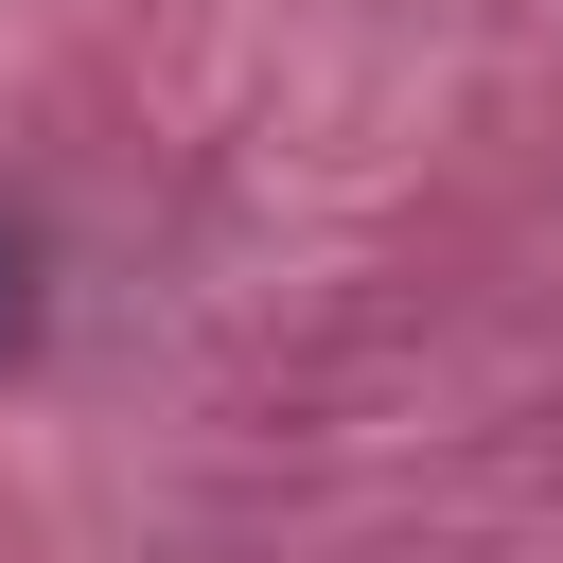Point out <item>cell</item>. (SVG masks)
<instances>
[{
  "label": "cell",
  "mask_w": 563,
  "mask_h": 563,
  "mask_svg": "<svg viewBox=\"0 0 563 563\" xmlns=\"http://www.w3.org/2000/svg\"><path fill=\"white\" fill-rule=\"evenodd\" d=\"M0 352H18V264H0Z\"/></svg>",
  "instance_id": "cell-1"
}]
</instances>
